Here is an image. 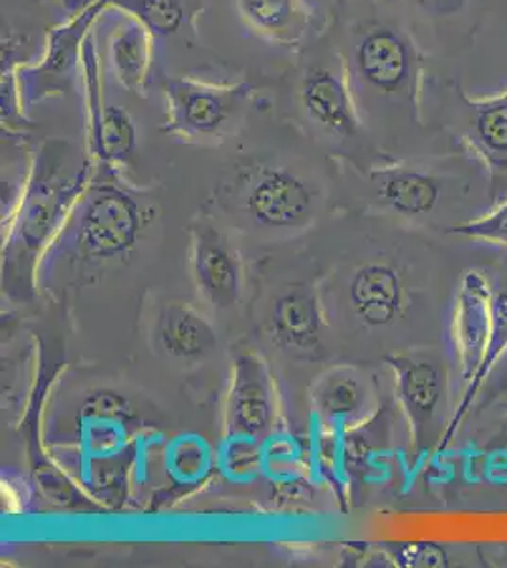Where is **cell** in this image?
I'll list each match as a JSON object with an SVG mask.
<instances>
[{"label":"cell","mask_w":507,"mask_h":568,"mask_svg":"<svg viewBox=\"0 0 507 568\" xmlns=\"http://www.w3.org/2000/svg\"><path fill=\"white\" fill-rule=\"evenodd\" d=\"M343 55V53H341ZM347 65L356 101L405 106L417 116L423 91V53L404 29L388 21H367L354 31Z\"/></svg>","instance_id":"6da1fadb"},{"label":"cell","mask_w":507,"mask_h":568,"mask_svg":"<svg viewBox=\"0 0 507 568\" xmlns=\"http://www.w3.org/2000/svg\"><path fill=\"white\" fill-rule=\"evenodd\" d=\"M168 122L163 133L193 141L219 139L241 123L252 98V85L209 84L193 78L173 77L163 82Z\"/></svg>","instance_id":"7a4b0ae2"},{"label":"cell","mask_w":507,"mask_h":568,"mask_svg":"<svg viewBox=\"0 0 507 568\" xmlns=\"http://www.w3.org/2000/svg\"><path fill=\"white\" fill-rule=\"evenodd\" d=\"M112 0H90L71 20L50 33L44 55L37 65H21L16 72L23 109H31L45 99L63 95L82 71L85 40L91 27L109 8Z\"/></svg>","instance_id":"3957f363"},{"label":"cell","mask_w":507,"mask_h":568,"mask_svg":"<svg viewBox=\"0 0 507 568\" xmlns=\"http://www.w3.org/2000/svg\"><path fill=\"white\" fill-rule=\"evenodd\" d=\"M297 101L308 122L329 136L347 141L359 135L358 101L341 53L308 63L300 78Z\"/></svg>","instance_id":"277c9868"},{"label":"cell","mask_w":507,"mask_h":568,"mask_svg":"<svg viewBox=\"0 0 507 568\" xmlns=\"http://www.w3.org/2000/svg\"><path fill=\"white\" fill-rule=\"evenodd\" d=\"M141 207L133 195L114 184L91 190L78 222L77 243L90 258H116L135 245Z\"/></svg>","instance_id":"5b68a950"},{"label":"cell","mask_w":507,"mask_h":568,"mask_svg":"<svg viewBox=\"0 0 507 568\" xmlns=\"http://www.w3.org/2000/svg\"><path fill=\"white\" fill-rule=\"evenodd\" d=\"M386 362L394 372L398 398L412 423L417 447L437 442V433H445V428L439 426V415L444 412L447 393L444 364L428 353L392 355Z\"/></svg>","instance_id":"8992f818"},{"label":"cell","mask_w":507,"mask_h":568,"mask_svg":"<svg viewBox=\"0 0 507 568\" xmlns=\"http://www.w3.org/2000/svg\"><path fill=\"white\" fill-rule=\"evenodd\" d=\"M85 104H88V139L91 154L104 165L128 163L136 146V128L128 110L104 103L101 69L97 58L95 33L85 40L82 55Z\"/></svg>","instance_id":"52a82bcc"},{"label":"cell","mask_w":507,"mask_h":568,"mask_svg":"<svg viewBox=\"0 0 507 568\" xmlns=\"http://www.w3.org/2000/svg\"><path fill=\"white\" fill-rule=\"evenodd\" d=\"M493 294L495 288L487 275L477 270L466 272L458 286L450 336L464 387L479 372L487 351L493 326Z\"/></svg>","instance_id":"ba28073f"},{"label":"cell","mask_w":507,"mask_h":568,"mask_svg":"<svg viewBox=\"0 0 507 568\" xmlns=\"http://www.w3.org/2000/svg\"><path fill=\"white\" fill-rule=\"evenodd\" d=\"M244 205L260 226L296 227L313 213L315 195L294 171L265 168L252 179Z\"/></svg>","instance_id":"9c48e42d"},{"label":"cell","mask_w":507,"mask_h":568,"mask_svg":"<svg viewBox=\"0 0 507 568\" xmlns=\"http://www.w3.org/2000/svg\"><path fill=\"white\" fill-rule=\"evenodd\" d=\"M463 106V139L487 165L493 194L507 190V91L471 99L458 91Z\"/></svg>","instance_id":"30bf717a"},{"label":"cell","mask_w":507,"mask_h":568,"mask_svg":"<svg viewBox=\"0 0 507 568\" xmlns=\"http://www.w3.org/2000/svg\"><path fill=\"white\" fill-rule=\"evenodd\" d=\"M348 302L354 315L369 328L391 326L404 313V278L391 264L362 265L348 284Z\"/></svg>","instance_id":"8fae6325"},{"label":"cell","mask_w":507,"mask_h":568,"mask_svg":"<svg viewBox=\"0 0 507 568\" xmlns=\"http://www.w3.org/2000/svg\"><path fill=\"white\" fill-rule=\"evenodd\" d=\"M273 423V398L264 362L254 356H239L230 396V426L233 434L256 438Z\"/></svg>","instance_id":"7c38bea8"},{"label":"cell","mask_w":507,"mask_h":568,"mask_svg":"<svg viewBox=\"0 0 507 568\" xmlns=\"http://www.w3.org/2000/svg\"><path fill=\"white\" fill-rule=\"evenodd\" d=\"M193 272L214 307H232L239 296V265L222 235L201 226L193 233Z\"/></svg>","instance_id":"4fadbf2b"},{"label":"cell","mask_w":507,"mask_h":568,"mask_svg":"<svg viewBox=\"0 0 507 568\" xmlns=\"http://www.w3.org/2000/svg\"><path fill=\"white\" fill-rule=\"evenodd\" d=\"M118 12L120 16L109 37L110 71L123 90L141 95L149 88L155 39L133 16Z\"/></svg>","instance_id":"5bb4252c"},{"label":"cell","mask_w":507,"mask_h":568,"mask_svg":"<svg viewBox=\"0 0 507 568\" xmlns=\"http://www.w3.org/2000/svg\"><path fill=\"white\" fill-rule=\"evenodd\" d=\"M372 182L377 200L402 216L430 214L442 200V181L423 169L381 168L373 171Z\"/></svg>","instance_id":"9a60e30c"},{"label":"cell","mask_w":507,"mask_h":568,"mask_svg":"<svg viewBox=\"0 0 507 568\" xmlns=\"http://www.w3.org/2000/svg\"><path fill=\"white\" fill-rule=\"evenodd\" d=\"M270 329L276 342L290 349H313L321 342L322 313L313 292L296 288L276 300Z\"/></svg>","instance_id":"2e32d148"},{"label":"cell","mask_w":507,"mask_h":568,"mask_svg":"<svg viewBox=\"0 0 507 568\" xmlns=\"http://www.w3.org/2000/svg\"><path fill=\"white\" fill-rule=\"evenodd\" d=\"M239 12L256 33L281 45L302 44L311 16L303 0H237Z\"/></svg>","instance_id":"e0dca14e"},{"label":"cell","mask_w":507,"mask_h":568,"mask_svg":"<svg viewBox=\"0 0 507 568\" xmlns=\"http://www.w3.org/2000/svg\"><path fill=\"white\" fill-rule=\"evenodd\" d=\"M507 353V286H498L493 294V326H490V336H488L487 351L483 356L479 372L474 375V379L464 387L460 402L455 412L450 415L447 428H445L444 438H442V449L447 447L450 439L455 438L458 428L463 426L464 419L468 417L469 409L474 407L477 396L481 393L485 383L490 374L495 372L496 366L500 364L501 356Z\"/></svg>","instance_id":"ac0fdd59"},{"label":"cell","mask_w":507,"mask_h":568,"mask_svg":"<svg viewBox=\"0 0 507 568\" xmlns=\"http://www.w3.org/2000/svg\"><path fill=\"white\" fill-rule=\"evenodd\" d=\"M158 337L168 355L193 361L211 355L216 349V334L200 313L186 305L173 304L161 313Z\"/></svg>","instance_id":"d6986e66"},{"label":"cell","mask_w":507,"mask_h":568,"mask_svg":"<svg viewBox=\"0 0 507 568\" xmlns=\"http://www.w3.org/2000/svg\"><path fill=\"white\" fill-rule=\"evenodd\" d=\"M110 8L133 16L155 40H161L192 26L201 12V0H112Z\"/></svg>","instance_id":"ffe728a7"},{"label":"cell","mask_w":507,"mask_h":568,"mask_svg":"<svg viewBox=\"0 0 507 568\" xmlns=\"http://www.w3.org/2000/svg\"><path fill=\"white\" fill-rule=\"evenodd\" d=\"M316 402L322 414L329 417H348L364 409L367 402L366 383L356 375L337 372L321 383Z\"/></svg>","instance_id":"44dd1931"},{"label":"cell","mask_w":507,"mask_h":568,"mask_svg":"<svg viewBox=\"0 0 507 568\" xmlns=\"http://www.w3.org/2000/svg\"><path fill=\"white\" fill-rule=\"evenodd\" d=\"M450 233H455L458 237H466V240L507 246V197L500 201L490 213L466 220V222L450 227Z\"/></svg>","instance_id":"7402d4cb"},{"label":"cell","mask_w":507,"mask_h":568,"mask_svg":"<svg viewBox=\"0 0 507 568\" xmlns=\"http://www.w3.org/2000/svg\"><path fill=\"white\" fill-rule=\"evenodd\" d=\"M85 414L97 415V417H118V415H128V402L123 400L122 396L114 393H103L99 396H93L88 406H85Z\"/></svg>","instance_id":"603a6c76"},{"label":"cell","mask_w":507,"mask_h":568,"mask_svg":"<svg viewBox=\"0 0 507 568\" xmlns=\"http://www.w3.org/2000/svg\"><path fill=\"white\" fill-rule=\"evenodd\" d=\"M418 2H423V4H437V7L444 4V2H455L456 4V0H418ZM458 2H460V0H458ZM456 7L460 8V4H456Z\"/></svg>","instance_id":"cb8c5ba5"},{"label":"cell","mask_w":507,"mask_h":568,"mask_svg":"<svg viewBox=\"0 0 507 568\" xmlns=\"http://www.w3.org/2000/svg\"><path fill=\"white\" fill-rule=\"evenodd\" d=\"M500 377H504V379H501V382H506L507 383V374L500 375Z\"/></svg>","instance_id":"d4e9b609"}]
</instances>
